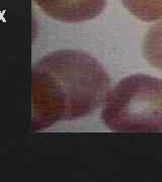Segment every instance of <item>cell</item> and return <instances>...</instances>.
Wrapping results in <instances>:
<instances>
[{
  "mask_svg": "<svg viewBox=\"0 0 162 182\" xmlns=\"http://www.w3.org/2000/svg\"><path fill=\"white\" fill-rule=\"evenodd\" d=\"M101 119L115 132H162V79L128 76L109 90Z\"/></svg>",
  "mask_w": 162,
  "mask_h": 182,
  "instance_id": "obj_2",
  "label": "cell"
},
{
  "mask_svg": "<svg viewBox=\"0 0 162 182\" xmlns=\"http://www.w3.org/2000/svg\"><path fill=\"white\" fill-rule=\"evenodd\" d=\"M44 10L58 20L81 23L93 19L104 10L106 0H38Z\"/></svg>",
  "mask_w": 162,
  "mask_h": 182,
  "instance_id": "obj_3",
  "label": "cell"
},
{
  "mask_svg": "<svg viewBox=\"0 0 162 182\" xmlns=\"http://www.w3.org/2000/svg\"><path fill=\"white\" fill-rule=\"evenodd\" d=\"M143 53L151 66L162 70V21L153 25L146 35Z\"/></svg>",
  "mask_w": 162,
  "mask_h": 182,
  "instance_id": "obj_5",
  "label": "cell"
},
{
  "mask_svg": "<svg viewBox=\"0 0 162 182\" xmlns=\"http://www.w3.org/2000/svg\"><path fill=\"white\" fill-rule=\"evenodd\" d=\"M138 19L152 23L162 19V0H121Z\"/></svg>",
  "mask_w": 162,
  "mask_h": 182,
  "instance_id": "obj_4",
  "label": "cell"
},
{
  "mask_svg": "<svg viewBox=\"0 0 162 182\" xmlns=\"http://www.w3.org/2000/svg\"><path fill=\"white\" fill-rule=\"evenodd\" d=\"M110 90L100 63L78 51H59L44 58L34 72L32 106L38 126L84 118L97 109Z\"/></svg>",
  "mask_w": 162,
  "mask_h": 182,
  "instance_id": "obj_1",
  "label": "cell"
}]
</instances>
